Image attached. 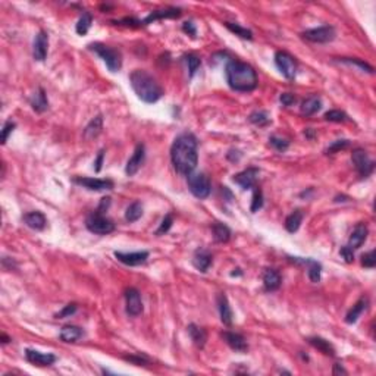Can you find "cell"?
<instances>
[{
	"mask_svg": "<svg viewBox=\"0 0 376 376\" xmlns=\"http://www.w3.org/2000/svg\"><path fill=\"white\" fill-rule=\"evenodd\" d=\"M197 149L199 141L196 135H193L191 132L179 134L170 147V159L173 168L182 175H190L199 163Z\"/></svg>",
	"mask_w": 376,
	"mask_h": 376,
	"instance_id": "6da1fadb",
	"label": "cell"
},
{
	"mask_svg": "<svg viewBox=\"0 0 376 376\" xmlns=\"http://www.w3.org/2000/svg\"><path fill=\"white\" fill-rule=\"evenodd\" d=\"M228 85L235 91H253L257 87V74L254 68L245 62L231 60L225 68Z\"/></svg>",
	"mask_w": 376,
	"mask_h": 376,
	"instance_id": "7a4b0ae2",
	"label": "cell"
},
{
	"mask_svg": "<svg viewBox=\"0 0 376 376\" xmlns=\"http://www.w3.org/2000/svg\"><path fill=\"white\" fill-rule=\"evenodd\" d=\"M130 82L134 93L144 103H156L163 96V88L147 71L135 69L130 75Z\"/></svg>",
	"mask_w": 376,
	"mask_h": 376,
	"instance_id": "3957f363",
	"label": "cell"
},
{
	"mask_svg": "<svg viewBox=\"0 0 376 376\" xmlns=\"http://www.w3.org/2000/svg\"><path fill=\"white\" fill-rule=\"evenodd\" d=\"M88 47L100 59H103V62L106 63V66L109 68L111 72H118L121 69V66H122V56H121V53L118 50H115V49L106 46V44H102V43H93Z\"/></svg>",
	"mask_w": 376,
	"mask_h": 376,
	"instance_id": "277c9868",
	"label": "cell"
},
{
	"mask_svg": "<svg viewBox=\"0 0 376 376\" xmlns=\"http://www.w3.org/2000/svg\"><path fill=\"white\" fill-rule=\"evenodd\" d=\"M187 184L188 190L191 191V194L200 200L207 199L212 193V182L209 179L206 173H194L191 172L190 175H187Z\"/></svg>",
	"mask_w": 376,
	"mask_h": 376,
	"instance_id": "5b68a950",
	"label": "cell"
},
{
	"mask_svg": "<svg viewBox=\"0 0 376 376\" xmlns=\"http://www.w3.org/2000/svg\"><path fill=\"white\" fill-rule=\"evenodd\" d=\"M85 226L90 232L99 234V235H108L115 231V224L112 221L97 210L91 215H88V218L85 219Z\"/></svg>",
	"mask_w": 376,
	"mask_h": 376,
	"instance_id": "8992f818",
	"label": "cell"
},
{
	"mask_svg": "<svg viewBox=\"0 0 376 376\" xmlns=\"http://www.w3.org/2000/svg\"><path fill=\"white\" fill-rule=\"evenodd\" d=\"M351 162L354 165V168L358 172V175L361 178H367L373 169H375V162L369 157V154L363 149H356L353 150L351 154Z\"/></svg>",
	"mask_w": 376,
	"mask_h": 376,
	"instance_id": "52a82bcc",
	"label": "cell"
},
{
	"mask_svg": "<svg viewBox=\"0 0 376 376\" xmlns=\"http://www.w3.org/2000/svg\"><path fill=\"white\" fill-rule=\"evenodd\" d=\"M275 65L287 79H294V76L297 74V60H296V57H293L287 52H276Z\"/></svg>",
	"mask_w": 376,
	"mask_h": 376,
	"instance_id": "ba28073f",
	"label": "cell"
},
{
	"mask_svg": "<svg viewBox=\"0 0 376 376\" xmlns=\"http://www.w3.org/2000/svg\"><path fill=\"white\" fill-rule=\"evenodd\" d=\"M301 37L307 41L312 43H329L335 38V28L325 25V27H319V28H313V30H307L301 34Z\"/></svg>",
	"mask_w": 376,
	"mask_h": 376,
	"instance_id": "9c48e42d",
	"label": "cell"
},
{
	"mask_svg": "<svg viewBox=\"0 0 376 376\" xmlns=\"http://www.w3.org/2000/svg\"><path fill=\"white\" fill-rule=\"evenodd\" d=\"M125 301H127V313L135 318L143 313V301L141 296L135 288H130L125 291Z\"/></svg>",
	"mask_w": 376,
	"mask_h": 376,
	"instance_id": "30bf717a",
	"label": "cell"
},
{
	"mask_svg": "<svg viewBox=\"0 0 376 376\" xmlns=\"http://www.w3.org/2000/svg\"><path fill=\"white\" fill-rule=\"evenodd\" d=\"M74 182L81 187L91 190V191H105V190H112L113 181L111 179H97V178H74Z\"/></svg>",
	"mask_w": 376,
	"mask_h": 376,
	"instance_id": "8fae6325",
	"label": "cell"
},
{
	"mask_svg": "<svg viewBox=\"0 0 376 376\" xmlns=\"http://www.w3.org/2000/svg\"><path fill=\"white\" fill-rule=\"evenodd\" d=\"M115 257H116L121 263L127 264V266H140V264L147 262L149 253H147V251H135V253H121V251H115Z\"/></svg>",
	"mask_w": 376,
	"mask_h": 376,
	"instance_id": "7c38bea8",
	"label": "cell"
},
{
	"mask_svg": "<svg viewBox=\"0 0 376 376\" xmlns=\"http://www.w3.org/2000/svg\"><path fill=\"white\" fill-rule=\"evenodd\" d=\"M257 176H259V169L257 168H248V169L237 173L234 176V181L243 190H250V188L256 187Z\"/></svg>",
	"mask_w": 376,
	"mask_h": 376,
	"instance_id": "4fadbf2b",
	"label": "cell"
},
{
	"mask_svg": "<svg viewBox=\"0 0 376 376\" xmlns=\"http://www.w3.org/2000/svg\"><path fill=\"white\" fill-rule=\"evenodd\" d=\"M25 358H27L30 363H33V364H36V366H41V367L50 366V364H53V363L56 361V356H55V354L41 353V351L31 350V348L25 350Z\"/></svg>",
	"mask_w": 376,
	"mask_h": 376,
	"instance_id": "5bb4252c",
	"label": "cell"
},
{
	"mask_svg": "<svg viewBox=\"0 0 376 376\" xmlns=\"http://www.w3.org/2000/svg\"><path fill=\"white\" fill-rule=\"evenodd\" d=\"M144 157H146V149H144L143 144H138L135 147L134 153H132V156L130 157V160L127 162V168H125L127 175H130V176L135 175L138 172V169L141 168V165L144 162Z\"/></svg>",
	"mask_w": 376,
	"mask_h": 376,
	"instance_id": "9a60e30c",
	"label": "cell"
},
{
	"mask_svg": "<svg viewBox=\"0 0 376 376\" xmlns=\"http://www.w3.org/2000/svg\"><path fill=\"white\" fill-rule=\"evenodd\" d=\"M47 50H49V36L46 31H40L34 40L33 56L38 62H43L47 56Z\"/></svg>",
	"mask_w": 376,
	"mask_h": 376,
	"instance_id": "2e32d148",
	"label": "cell"
},
{
	"mask_svg": "<svg viewBox=\"0 0 376 376\" xmlns=\"http://www.w3.org/2000/svg\"><path fill=\"white\" fill-rule=\"evenodd\" d=\"M222 338L225 339V342L234 350V351H238V353H245L248 350V344L245 338L241 335V334H237V332H229L226 331L222 334Z\"/></svg>",
	"mask_w": 376,
	"mask_h": 376,
	"instance_id": "e0dca14e",
	"label": "cell"
},
{
	"mask_svg": "<svg viewBox=\"0 0 376 376\" xmlns=\"http://www.w3.org/2000/svg\"><path fill=\"white\" fill-rule=\"evenodd\" d=\"M193 264L197 270L200 272H206L207 269L210 267L212 264V254L205 250V248H199L196 250L194 256H193Z\"/></svg>",
	"mask_w": 376,
	"mask_h": 376,
	"instance_id": "ac0fdd59",
	"label": "cell"
},
{
	"mask_svg": "<svg viewBox=\"0 0 376 376\" xmlns=\"http://www.w3.org/2000/svg\"><path fill=\"white\" fill-rule=\"evenodd\" d=\"M187 329H188V335H190L191 341L194 342V345H196L197 348H203V347L206 345V341H207L206 331H205L202 326L196 325V323L188 325Z\"/></svg>",
	"mask_w": 376,
	"mask_h": 376,
	"instance_id": "d6986e66",
	"label": "cell"
},
{
	"mask_svg": "<svg viewBox=\"0 0 376 376\" xmlns=\"http://www.w3.org/2000/svg\"><path fill=\"white\" fill-rule=\"evenodd\" d=\"M24 222H25V225L30 226L31 229H36V231H43L47 225L46 216L41 212H30V213L24 215Z\"/></svg>",
	"mask_w": 376,
	"mask_h": 376,
	"instance_id": "ffe728a7",
	"label": "cell"
},
{
	"mask_svg": "<svg viewBox=\"0 0 376 376\" xmlns=\"http://www.w3.org/2000/svg\"><path fill=\"white\" fill-rule=\"evenodd\" d=\"M282 278L278 270L275 269H267L263 273V285L266 291H276L281 287Z\"/></svg>",
	"mask_w": 376,
	"mask_h": 376,
	"instance_id": "44dd1931",
	"label": "cell"
},
{
	"mask_svg": "<svg viewBox=\"0 0 376 376\" xmlns=\"http://www.w3.org/2000/svg\"><path fill=\"white\" fill-rule=\"evenodd\" d=\"M367 226L364 225V224H358L354 229H353V232H351V235H350V240H348V245L354 250V248H358V247H361V244L366 241V238H367Z\"/></svg>",
	"mask_w": 376,
	"mask_h": 376,
	"instance_id": "7402d4cb",
	"label": "cell"
},
{
	"mask_svg": "<svg viewBox=\"0 0 376 376\" xmlns=\"http://www.w3.org/2000/svg\"><path fill=\"white\" fill-rule=\"evenodd\" d=\"M216 300H218V309H219V315H221L222 323L226 325V326H231L232 325V310H231V306L228 303L226 296L225 294H219Z\"/></svg>",
	"mask_w": 376,
	"mask_h": 376,
	"instance_id": "603a6c76",
	"label": "cell"
},
{
	"mask_svg": "<svg viewBox=\"0 0 376 376\" xmlns=\"http://www.w3.org/2000/svg\"><path fill=\"white\" fill-rule=\"evenodd\" d=\"M181 17V9L178 8H169V9H163V11H154L151 12L147 18L143 21V25H149L153 21L157 19H165V18H178Z\"/></svg>",
	"mask_w": 376,
	"mask_h": 376,
	"instance_id": "cb8c5ba5",
	"label": "cell"
},
{
	"mask_svg": "<svg viewBox=\"0 0 376 376\" xmlns=\"http://www.w3.org/2000/svg\"><path fill=\"white\" fill-rule=\"evenodd\" d=\"M293 262L307 264V266H309V270H307V273H309V278H310V281L315 282V284H318V282L320 281L322 266H320V263H318L316 260H312V259H299V257H294V259H293Z\"/></svg>",
	"mask_w": 376,
	"mask_h": 376,
	"instance_id": "d4e9b609",
	"label": "cell"
},
{
	"mask_svg": "<svg viewBox=\"0 0 376 376\" xmlns=\"http://www.w3.org/2000/svg\"><path fill=\"white\" fill-rule=\"evenodd\" d=\"M320 108H322V100L318 96H310V97L303 100L300 109L304 116H312L316 112H319Z\"/></svg>",
	"mask_w": 376,
	"mask_h": 376,
	"instance_id": "484cf974",
	"label": "cell"
},
{
	"mask_svg": "<svg viewBox=\"0 0 376 376\" xmlns=\"http://www.w3.org/2000/svg\"><path fill=\"white\" fill-rule=\"evenodd\" d=\"M84 337V331L74 325H66L60 331V339L65 342H76Z\"/></svg>",
	"mask_w": 376,
	"mask_h": 376,
	"instance_id": "4316f807",
	"label": "cell"
},
{
	"mask_svg": "<svg viewBox=\"0 0 376 376\" xmlns=\"http://www.w3.org/2000/svg\"><path fill=\"white\" fill-rule=\"evenodd\" d=\"M33 109L38 113H43L44 111H47L49 108V102H47V96H46V91L43 88H38L36 93L33 94L31 100H30Z\"/></svg>",
	"mask_w": 376,
	"mask_h": 376,
	"instance_id": "83f0119b",
	"label": "cell"
},
{
	"mask_svg": "<svg viewBox=\"0 0 376 376\" xmlns=\"http://www.w3.org/2000/svg\"><path fill=\"white\" fill-rule=\"evenodd\" d=\"M309 342H310L315 348H318L319 351H322L325 356H331V357L335 356V348H334V345H332L329 341L320 338V337H312V338H309Z\"/></svg>",
	"mask_w": 376,
	"mask_h": 376,
	"instance_id": "f1b7e54d",
	"label": "cell"
},
{
	"mask_svg": "<svg viewBox=\"0 0 376 376\" xmlns=\"http://www.w3.org/2000/svg\"><path fill=\"white\" fill-rule=\"evenodd\" d=\"M366 307H367V299H366V297H361V299L350 309V312L347 313L345 322H347V323H354V322L360 318V315L366 310Z\"/></svg>",
	"mask_w": 376,
	"mask_h": 376,
	"instance_id": "f546056e",
	"label": "cell"
},
{
	"mask_svg": "<svg viewBox=\"0 0 376 376\" xmlns=\"http://www.w3.org/2000/svg\"><path fill=\"white\" fill-rule=\"evenodd\" d=\"M103 130V118L102 115L96 116L94 119H91V122L85 127L84 130V137L87 140H91V138H96L100 132Z\"/></svg>",
	"mask_w": 376,
	"mask_h": 376,
	"instance_id": "4dcf8cb0",
	"label": "cell"
},
{
	"mask_svg": "<svg viewBox=\"0 0 376 376\" xmlns=\"http://www.w3.org/2000/svg\"><path fill=\"white\" fill-rule=\"evenodd\" d=\"M212 231H213V237H215V240L218 243H228L229 238H231V229L224 224H221V222L213 224Z\"/></svg>",
	"mask_w": 376,
	"mask_h": 376,
	"instance_id": "1f68e13d",
	"label": "cell"
},
{
	"mask_svg": "<svg viewBox=\"0 0 376 376\" xmlns=\"http://www.w3.org/2000/svg\"><path fill=\"white\" fill-rule=\"evenodd\" d=\"M301 222H303V213H301V210H296V212H293V213L285 219V228H287L288 232L294 234V232L299 231Z\"/></svg>",
	"mask_w": 376,
	"mask_h": 376,
	"instance_id": "d6a6232c",
	"label": "cell"
},
{
	"mask_svg": "<svg viewBox=\"0 0 376 376\" xmlns=\"http://www.w3.org/2000/svg\"><path fill=\"white\" fill-rule=\"evenodd\" d=\"M143 216V205L140 202H134L130 206L127 207V212H125V219L128 222H137L140 218Z\"/></svg>",
	"mask_w": 376,
	"mask_h": 376,
	"instance_id": "836d02e7",
	"label": "cell"
},
{
	"mask_svg": "<svg viewBox=\"0 0 376 376\" xmlns=\"http://www.w3.org/2000/svg\"><path fill=\"white\" fill-rule=\"evenodd\" d=\"M91 22H93V18H91V15H90L88 12L82 14V17L78 19V22H76V33H78L79 36H85V34L88 33L90 27H91Z\"/></svg>",
	"mask_w": 376,
	"mask_h": 376,
	"instance_id": "e575fe53",
	"label": "cell"
},
{
	"mask_svg": "<svg viewBox=\"0 0 376 376\" xmlns=\"http://www.w3.org/2000/svg\"><path fill=\"white\" fill-rule=\"evenodd\" d=\"M225 27L231 31V33H234L235 36H238V37L245 38V40H251L253 38V33L250 31V30H247V28H243L241 25H238V24H234V22H225Z\"/></svg>",
	"mask_w": 376,
	"mask_h": 376,
	"instance_id": "d590c367",
	"label": "cell"
},
{
	"mask_svg": "<svg viewBox=\"0 0 376 376\" xmlns=\"http://www.w3.org/2000/svg\"><path fill=\"white\" fill-rule=\"evenodd\" d=\"M248 121H250L251 124L257 125V127H266V125H269L270 118H269V115L266 112H263V111H256V112H253L248 116Z\"/></svg>",
	"mask_w": 376,
	"mask_h": 376,
	"instance_id": "8d00e7d4",
	"label": "cell"
},
{
	"mask_svg": "<svg viewBox=\"0 0 376 376\" xmlns=\"http://www.w3.org/2000/svg\"><path fill=\"white\" fill-rule=\"evenodd\" d=\"M325 119L329 122H345V121H348V116L345 112L335 109V111H328L325 113Z\"/></svg>",
	"mask_w": 376,
	"mask_h": 376,
	"instance_id": "74e56055",
	"label": "cell"
},
{
	"mask_svg": "<svg viewBox=\"0 0 376 376\" xmlns=\"http://www.w3.org/2000/svg\"><path fill=\"white\" fill-rule=\"evenodd\" d=\"M184 59H185V62H187V65H188L190 78H193V76H194V74L197 72V69L200 68L202 62H200V59L196 56V55H187V56L184 57Z\"/></svg>",
	"mask_w": 376,
	"mask_h": 376,
	"instance_id": "f35d334b",
	"label": "cell"
},
{
	"mask_svg": "<svg viewBox=\"0 0 376 376\" xmlns=\"http://www.w3.org/2000/svg\"><path fill=\"white\" fill-rule=\"evenodd\" d=\"M263 206V194L262 190L259 187H254V193H253V203H251V212L256 213L259 209Z\"/></svg>",
	"mask_w": 376,
	"mask_h": 376,
	"instance_id": "ab89813d",
	"label": "cell"
},
{
	"mask_svg": "<svg viewBox=\"0 0 376 376\" xmlns=\"http://www.w3.org/2000/svg\"><path fill=\"white\" fill-rule=\"evenodd\" d=\"M269 143H270L278 151H285L290 147V141H288V140L281 138V137H275V135L269 138Z\"/></svg>",
	"mask_w": 376,
	"mask_h": 376,
	"instance_id": "60d3db41",
	"label": "cell"
},
{
	"mask_svg": "<svg viewBox=\"0 0 376 376\" xmlns=\"http://www.w3.org/2000/svg\"><path fill=\"white\" fill-rule=\"evenodd\" d=\"M348 146H350V141H348V140H337V141H334V143L326 149V154H334V153H337V151L347 149Z\"/></svg>",
	"mask_w": 376,
	"mask_h": 376,
	"instance_id": "b9f144b4",
	"label": "cell"
},
{
	"mask_svg": "<svg viewBox=\"0 0 376 376\" xmlns=\"http://www.w3.org/2000/svg\"><path fill=\"white\" fill-rule=\"evenodd\" d=\"M344 63H350V65H356L358 66L360 69H363V71H366V72H369V74H373V68L370 66V65H367L366 62H363V60H358V59H341Z\"/></svg>",
	"mask_w": 376,
	"mask_h": 376,
	"instance_id": "7bdbcfd3",
	"label": "cell"
},
{
	"mask_svg": "<svg viewBox=\"0 0 376 376\" xmlns=\"http://www.w3.org/2000/svg\"><path fill=\"white\" fill-rule=\"evenodd\" d=\"M172 224H173V218H172V215H166V216H165V219L162 221L160 226H159V229L156 231V235H163V234H166V232L170 229Z\"/></svg>",
	"mask_w": 376,
	"mask_h": 376,
	"instance_id": "ee69618b",
	"label": "cell"
},
{
	"mask_svg": "<svg viewBox=\"0 0 376 376\" xmlns=\"http://www.w3.org/2000/svg\"><path fill=\"white\" fill-rule=\"evenodd\" d=\"M76 312V304L75 303H71V304H68V306H65L59 313L56 315L57 319H65V318H69V316H72L74 313Z\"/></svg>",
	"mask_w": 376,
	"mask_h": 376,
	"instance_id": "f6af8a7d",
	"label": "cell"
},
{
	"mask_svg": "<svg viewBox=\"0 0 376 376\" xmlns=\"http://www.w3.org/2000/svg\"><path fill=\"white\" fill-rule=\"evenodd\" d=\"M339 254H341V257L345 260V263H353V260H354V251H353V248H351L350 245L341 247Z\"/></svg>",
	"mask_w": 376,
	"mask_h": 376,
	"instance_id": "bcb514c9",
	"label": "cell"
},
{
	"mask_svg": "<svg viewBox=\"0 0 376 376\" xmlns=\"http://www.w3.org/2000/svg\"><path fill=\"white\" fill-rule=\"evenodd\" d=\"M361 264H363L364 267H369V269L375 267L376 257H375V251H373V250L361 256Z\"/></svg>",
	"mask_w": 376,
	"mask_h": 376,
	"instance_id": "7dc6e473",
	"label": "cell"
},
{
	"mask_svg": "<svg viewBox=\"0 0 376 376\" xmlns=\"http://www.w3.org/2000/svg\"><path fill=\"white\" fill-rule=\"evenodd\" d=\"M14 130H15V124H14V122H11V121H8V122L3 125V130H2V144H6L8 137L12 134Z\"/></svg>",
	"mask_w": 376,
	"mask_h": 376,
	"instance_id": "c3c4849f",
	"label": "cell"
},
{
	"mask_svg": "<svg viewBox=\"0 0 376 376\" xmlns=\"http://www.w3.org/2000/svg\"><path fill=\"white\" fill-rule=\"evenodd\" d=\"M279 100H281L282 106H285V108H288V106H293V105L296 103V97H294L293 94H290V93L281 94Z\"/></svg>",
	"mask_w": 376,
	"mask_h": 376,
	"instance_id": "681fc988",
	"label": "cell"
},
{
	"mask_svg": "<svg viewBox=\"0 0 376 376\" xmlns=\"http://www.w3.org/2000/svg\"><path fill=\"white\" fill-rule=\"evenodd\" d=\"M182 30L191 37H196V34H197V30H196V27H194V24L191 21H187V22L182 24Z\"/></svg>",
	"mask_w": 376,
	"mask_h": 376,
	"instance_id": "f907efd6",
	"label": "cell"
},
{
	"mask_svg": "<svg viewBox=\"0 0 376 376\" xmlns=\"http://www.w3.org/2000/svg\"><path fill=\"white\" fill-rule=\"evenodd\" d=\"M116 24H122V25H127V27H141L143 25L141 21H138V19L135 18H125L122 19V21H119V22H116Z\"/></svg>",
	"mask_w": 376,
	"mask_h": 376,
	"instance_id": "816d5d0a",
	"label": "cell"
},
{
	"mask_svg": "<svg viewBox=\"0 0 376 376\" xmlns=\"http://www.w3.org/2000/svg\"><path fill=\"white\" fill-rule=\"evenodd\" d=\"M125 360H128V361H132V363H135L137 366H141V364H146V363H149V360L146 357H143V356H130V357H125Z\"/></svg>",
	"mask_w": 376,
	"mask_h": 376,
	"instance_id": "f5cc1de1",
	"label": "cell"
},
{
	"mask_svg": "<svg viewBox=\"0 0 376 376\" xmlns=\"http://www.w3.org/2000/svg\"><path fill=\"white\" fill-rule=\"evenodd\" d=\"M103 157H105V150H100L99 151V156H97V159H96V162H94V169L96 172H100L102 170V165H103Z\"/></svg>",
	"mask_w": 376,
	"mask_h": 376,
	"instance_id": "db71d44e",
	"label": "cell"
},
{
	"mask_svg": "<svg viewBox=\"0 0 376 376\" xmlns=\"http://www.w3.org/2000/svg\"><path fill=\"white\" fill-rule=\"evenodd\" d=\"M109 206H111V197H105V199H102V202H100V205H99L97 212L103 213V212H106V210H108V207Z\"/></svg>",
	"mask_w": 376,
	"mask_h": 376,
	"instance_id": "11a10c76",
	"label": "cell"
},
{
	"mask_svg": "<svg viewBox=\"0 0 376 376\" xmlns=\"http://www.w3.org/2000/svg\"><path fill=\"white\" fill-rule=\"evenodd\" d=\"M347 375V370L341 364H334V375Z\"/></svg>",
	"mask_w": 376,
	"mask_h": 376,
	"instance_id": "9f6ffc18",
	"label": "cell"
},
{
	"mask_svg": "<svg viewBox=\"0 0 376 376\" xmlns=\"http://www.w3.org/2000/svg\"><path fill=\"white\" fill-rule=\"evenodd\" d=\"M304 135H306V137H307V138H310V140H312V138H315V135H316V132L313 131V130H312V128H307V130H306V131H304Z\"/></svg>",
	"mask_w": 376,
	"mask_h": 376,
	"instance_id": "6f0895ef",
	"label": "cell"
},
{
	"mask_svg": "<svg viewBox=\"0 0 376 376\" xmlns=\"http://www.w3.org/2000/svg\"><path fill=\"white\" fill-rule=\"evenodd\" d=\"M9 341H11V338H9V337H6L5 334H2V342H3V344H8Z\"/></svg>",
	"mask_w": 376,
	"mask_h": 376,
	"instance_id": "680465c9",
	"label": "cell"
}]
</instances>
